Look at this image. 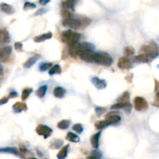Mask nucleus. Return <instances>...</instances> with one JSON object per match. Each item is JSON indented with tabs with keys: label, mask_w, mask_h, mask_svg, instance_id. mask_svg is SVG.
Segmentation results:
<instances>
[{
	"label": "nucleus",
	"mask_w": 159,
	"mask_h": 159,
	"mask_svg": "<svg viewBox=\"0 0 159 159\" xmlns=\"http://www.w3.org/2000/svg\"><path fill=\"white\" fill-rule=\"evenodd\" d=\"M20 152H21V153H22V154H24L25 152H26V151H27V149L25 148L24 147H21L20 148Z\"/></svg>",
	"instance_id": "obj_49"
},
{
	"label": "nucleus",
	"mask_w": 159,
	"mask_h": 159,
	"mask_svg": "<svg viewBox=\"0 0 159 159\" xmlns=\"http://www.w3.org/2000/svg\"><path fill=\"white\" fill-rule=\"evenodd\" d=\"M106 109L103 107H96L95 108V113L97 114V116H100L104 112H105Z\"/></svg>",
	"instance_id": "obj_40"
},
{
	"label": "nucleus",
	"mask_w": 159,
	"mask_h": 159,
	"mask_svg": "<svg viewBox=\"0 0 159 159\" xmlns=\"http://www.w3.org/2000/svg\"><path fill=\"white\" fill-rule=\"evenodd\" d=\"M53 93H54V95L56 98H63L66 93V90L62 88V87H56L55 89H54L53 91Z\"/></svg>",
	"instance_id": "obj_21"
},
{
	"label": "nucleus",
	"mask_w": 159,
	"mask_h": 159,
	"mask_svg": "<svg viewBox=\"0 0 159 159\" xmlns=\"http://www.w3.org/2000/svg\"><path fill=\"white\" fill-rule=\"evenodd\" d=\"M8 101H9V98H7V97H4V98H2V99H0V106L6 103Z\"/></svg>",
	"instance_id": "obj_44"
},
{
	"label": "nucleus",
	"mask_w": 159,
	"mask_h": 159,
	"mask_svg": "<svg viewBox=\"0 0 159 159\" xmlns=\"http://www.w3.org/2000/svg\"><path fill=\"white\" fill-rule=\"evenodd\" d=\"M79 0H64L61 2V6L64 9H74V6H76Z\"/></svg>",
	"instance_id": "obj_14"
},
{
	"label": "nucleus",
	"mask_w": 159,
	"mask_h": 159,
	"mask_svg": "<svg viewBox=\"0 0 159 159\" xmlns=\"http://www.w3.org/2000/svg\"><path fill=\"white\" fill-rule=\"evenodd\" d=\"M95 49V46L92 44L91 43H89V42H85V43H81V50L80 52L85 51H93ZM80 54V53H79Z\"/></svg>",
	"instance_id": "obj_24"
},
{
	"label": "nucleus",
	"mask_w": 159,
	"mask_h": 159,
	"mask_svg": "<svg viewBox=\"0 0 159 159\" xmlns=\"http://www.w3.org/2000/svg\"><path fill=\"white\" fill-rule=\"evenodd\" d=\"M158 68H159V64H158Z\"/></svg>",
	"instance_id": "obj_52"
},
{
	"label": "nucleus",
	"mask_w": 159,
	"mask_h": 159,
	"mask_svg": "<svg viewBox=\"0 0 159 159\" xmlns=\"http://www.w3.org/2000/svg\"><path fill=\"white\" fill-rule=\"evenodd\" d=\"M118 67L120 69H130L133 67V63L129 58L122 57L118 61Z\"/></svg>",
	"instance_id": "obj_9"
},
{
	"label": "nucleus",
	"mask_w": 159,
	"mask_h": 159,
	"mask_svg": "<svg viewBox=\"0 0 159 159\" xmlns=\"http://www.w3.org/2000/svg\"><path fill=\"white\" fill-rule=\"evenodd\" d=\"M72 130L78 134H81L83 131V126L82 124H76L72 126Z\"/></svg>",
	"instance_id": "obj_37"
},
{
	"label": "nucleus",
	"mask_w": 159,
	"mask_h": 159,
	"mask_svg": "<svg viewBox=\"0 0 159 159\" xmlns=\"http://www.w3.org/2000/svg\"><path fill=\"white\" fill-rule=\"evenodd\" d=\"M63 145V141L61 140H56L52 143L51 145V148L52 149H58L60 148L61 146Z\"/></svg>",
	"instance_id": "obj_34"
},
{
	"label": "nucleus",
	"mask_w": 159,
	"mask_h": 159,
	"mask_svg": "<svg viewBox=\"0 0 159 159\" xmlns=\"http://www.w3.org/2000/svg\"><path fill=\"white\" fill-rule=\"evenodd\" d=\"M12 110H14L16 113H20L22 111H26L27 110V106L25 103L23 102H17L12 106Z\"/></svg>",
	"instance_id": "obj_17"
},
{
	"label": "nucleus",
	"mask_w": 159,
	"mask_h": 159,
	"mask_svg": "<svg viewBox=\"0 0 159 159\" xmlns=\"http://www.w3.org/2000/svg\"><path fill=\"white\" fill-rule=\"evenodd\" d=\"M86 159H99V158H98L97 156H95V155H90V156H88Z\"/></svg>",
	"instance_id": "obj_48"
},
{
	"label": "nucleus",
	"mask_w": 159,
	"mask_h": 159,
	"mask_svg": "<svg viewBox=\"0 0 159 159\" xmlns=\"http://www.w3.org/2000/svg\"><path fill=\"white\" fill-rule=\"evenodd\" d=\"M16 96H17V93H16V92H11V93H9V98H14L16 97Z\"/></svg>",
	"instance_id": "obj_46"
},
{
	"label": "nucleus",
	"mask_w": 159,
	"mask_h": 159,
	"mask_svg": "<svg viewBox=\"0 0 159 159\" xmlns=\"http://www.w3.org/2000/svg\"><path fill=\"white\" fill-rule=\"evenodd\" d=\"M134 59L137 62H139V63H149L152 60L148 55L145 54H138L135 57Z\"/></svg>",
	"instance_id": "obj_19"
},
{
	"label": "nucleus",
	"mask_w": 159,
	"mask_h": 159,
	"mask_svg": "<svg viewBox=\"0 0 159 159\" xmlns=\"http://www.w3.org/2000/svg\"><path fill=\"white\" fill-rule=\"evenodd\" d=\"M53 66V64L51 62H45L40 65V71L41 72H46V71L50 70V68Z\"/></svg>",
	"instance_id": "obj_32"
},
{
	"label": "nucleus",
	"mask_w": 159,
	"mask_h": 159,
	"mask_svg": "<svg viewBox=\"0 0 159 159\" xmlns=\"http://www.w3.org/2000/svg\"><path fill=\"white\" fill-rule=\"evenodd\" d=\"M10 41V37L8 31L2 30L0 31V43H8Z\"/></svg>",
	"instance_id": "obj_18"
},
{
	"label": "nucleus",
	"mask_w": 159,
	"mask_h": 159,
	"mask_svg": "<svg viewBox=\"0 0 159 159\" xmlns=\"http://www.w3.org/2000/svg\"><path fill=\"white\" fill-rule=\"evenodd\" d=\"M40 58L39 55H36V56H33V57H31V58H30L29 59H28V60H27V61L25 62L24 64H23V67L26 68H30V67H32L33 64H35L36 61L38 60V58Z\"/></svg>",
	"instance_id": "obj_22"
},
{
	"label": "nucleus",
	"mask_w": 159,
	"mask_h": 159,
	"mask_svg": "<svg viewBox=\"0 0 159 159\" xmlns=\"http://www.w3.org/2000/svg\"><path fill=\"white\" fill-rule=\"evenodd\" d=\"M47 11H48V9H40L39 10L37 11V12H35V13H34V15H35V16H39V15H42V14H43V13H45V12H47Z\"/></svg>",
	"instance_id": "obj_42"
},
{
	"label": "nucleus",
	"mask_w": 159,
	"mask_h": 159,
	"mask_svg": "<svg viewBox=\"0 0 159 159\" xmlns=\"http://www.w3.org/2000/svg\"><path fill=\"white\" fill-rule=\"evenodd\" d=\"M11 53H12V48L9 46L0 48V61L2 62L7 61Z\"/></svg>",
	"instance_id": "obj_8"
},
{
	"label": "nucleus",
	"mask_w": 159,
	"mask_h": 159,
	"mask_svg": "<svg viewBox=\"0 0 159 159\" xmlns=\"http://www.w3.org/2000/svg\"><path fill=\"white\" fill-rule=\"evenodd\" d=\"M14 47L15 49L18 51H21L22 49H23V44H22V43H20V42H17V43L14 44Z\"/></svg>",
	"instance_id": "obj_41"
},
{
	"label": "nucleus",
	"mask_w": 159,
	"mask_h": 159,
	"mask_svg": "<svg viewBox=\"0 0 159 159\" xmlns=\"http://www.w3.org/2000/svg\"><path fill=\"white\" fill-rule=\"evenodd\" d=\"M0 9H1L2 12L9 15L13 14L15 12L14 8L12 6L7 4V3H5V2H2V3L0 4Z\"/></svg>",
	"instance_id": "obj_15"
},
{
	"label": "nucleus",
	"mask_w": 159,
	"mask_h": 159,
	"mask_svg": "<svg viewBox=\"0 0 159 159\" xmlns=\"http://www.w3.org/2000/svg\"><path fill=\"white\" fill-rule=\"evenodd\" d=\"M81 35L80 33L74 32V31L68 30L63 32L61 37V39L64 43H68V45H72L73 43H75L79 41Z\"/></svg>",
	"instance_id": "obj_1"
},
{
	"label": "nucleus",
	"mask_w": 159,
	"mask_h": 159,
	"mask_svg": "<svg viewBox=\"0 0 159 159\" xmlns=\"http://www.w3.org/2000/svg\"><path fill=\"white\" fill-rule=\"evenodd\" d=\"M27 159H36V158H27Z\"/></svg>",
	"instance_id": "obj_51"
},
{
	"label": "nucleus",
	"mask_w": 159,
	"mask_h": 159,
	"mask_svg": "<svg viewBox=\"0 0 159 159\" xmlns=\"http://www.w3.org/2000/svg\"><path fill=\"white\" fill-rule=\"evenodd\" d=\"M50 1L51 0H39V3L40 5H41V6H45L48 3H49Z\"/></svg>",
	"instance_id": "obj_45"
},
{
	"label": "nucleus",
	"mask_w": 159,
	"mask_h": 159,
	"mask_svg": "<svg viewBox=\"0 0 159 159\" xmlns=\"http://www.w3.org/2000/svg\"><path fill=\"white\" fill-rule=\"evenodd\" d=\"M47 90H48V86L47 85H42L36 91V95L39 98H43L45 95Z\"/></svg>",
	"instance_id": "obj_26"
},
{
	"label": "nucleus",
	"mask_w": 159,
	"mask_h": 159,
	"mask_svg": "<svg viewBox=\"0 0 159 159\" xmlns=\"http://www.w3.org/2000/svg\"><path fill=\"white\" fill-rule=\"evenodd\" d=\"M132 78H133V74H130V75H127V76L125 78V79H126L127 82H131V81H132Z\"/></svg>",
	"instance_id": "obj_47"
},
{
	"label": "nucleus",
	"mask_w": 159,
	"mask_h": 159,
	"mask_svg": "<svg viewBox=\"0 0 159 159\" xmlns=\"http://www.w3.org/2000/svg\"><path fill=\"white\" fill-rule=\"evenodd\" d=\"M130 99V94H129L128 92H125V93H123V95L119 98L118 101L119 103H127Z\"/></svg>",
	"instance_id": "obj_33"
},
{
	"label": "nucleus",
	"mask_w": 159,
	"mask_h": 159,
	"mask_svg": "<svg viewBox=\"0 0 159 159\" xmlns=\"http://www.w3.org/2000/svg\"><path fill=\"white\" fill-rule=\"evenodd\" d=\"M61 73V68L59 64H55L53 65L51 68H50L49 70V74L53 75V74H58Z\"/></svg>",
	"instance_id": "obj_27"
},
{
	"label": "nucleus",
	"mask_w": 159,
	"mask_h": 159,
	"mask_svg": "<svg viewBox=\"0 0 159 159\" xmlns=\"http://www.w3.org/2000/svg\"><path fill=\"white\" fill-rule=\"evenodd\" d=\"M0 152H7V153H12L13 155H18V151L16 147H6V148L0 149Z\"/></svg>",
	"instance_id": "obj_31"
},
{
	"label": "nucleus",
	"mask_w": 159,
	"mask_h": 159,
	"mask_svg": "<svg viewBox=\"0 0 159 159\" xmlns=\"http://www.w3.org/2000/svg\"><path fill=\"white\" fill-rule=\"evenodd\" d=\"M71 121L68 120H63L58 124V127L61 130H65L69 126Z\"/></svg>",
	"instance_id": "obj_29"
},
{
	"label": "nucleus",
	"mask_w": 159,
	"mask_h": 159,
	"mask_svg": "<svg viewBox=\"0 0 159 159\" xmlns=\"http://www.w3.org/2000/svg\"><path fill=\"white\" fill-rule=\"evenodd\" d=\"M92 82L93 83V85L99 89H105L106 87V82H105V80L99 79L97 77H93V79H92Z\"/></svg>",
	"instance_id": "obj_12"
},
{
	"label": "nucleus",
	"mask_w": 159,
	"mask_h": 159,
	"mask_svg": "<svg viewBox=\"0 0 159 159\" xmlns=\"http://www.w3.org/2000/svg\"><path fill=\"white\" fill-rule=\"evenodd\" d=\"M52 36H53L52 33L48 32V33H43V34H40V35L39 36H37V37L33 38V40H34V42H36V43H40V42L45 41L47 40L51 39Z\"/></svg>",
	"instance_id": "obj_13"
},
{
	"label": "nucleus",
	"mask_w": 159,
	"mask_h": 159,
	"mask_svg": "<svg viewBox=\"0 0 159 159\" xmlns=\"http://www.w3.org/2000/svg\"><path fill=\"white\" fill-rule=\"evenodd\" d=\"M155 90L157 93H159V82L155 79Z\"/></svg>",
	"instance_id": "obj_43"
},
{
	"label": "nucleus",
	"mask_w": 159,
	"mask_h": 159,
	"mask_svg": "<svg viewBox=\"0 0 159 159\" xmlns=\"http://www.w3.org/2000/svg\"><path fill=\"white\" fill-rule=\"evenodd\" d=\"M106 120H107V122L109 123L110 125H111V124H118L120 121V120H121V118H120V116L119 115H116V114L109 113L106 116Z\"/></svg>",
	"instance_id": "obj_16"
},
{
	"label": "nucleus",
	"mask_w": 159,
	"mask_h": 159,
	"mask_svg": "<svg viewBox=\"0 0 159 159\" xmlns=\"http://www.w3.org/2000/svg\"><path fill=\"white\" fill-rule=\"evenodd\" d=\"M36 7H37L36 4H34L33 2H26L24 3V6H23V9L24 10H29V9H33Z\"/></svg>",
	"instance_id": "obj_35"
},
{
	"label": "nucleus",
	"mask_w": 159,
	"mask_h": 159,
	"mask_svg": "<svg viewBox=\"0 0 159 159\" xmlns=\"http://www.w3.org/2000/svg\"><path fill=\"white\" fill-rule=\"evenodd\" d=\"M135 110L137 111H145L148 109V103L145 98L137 96L134 100Z\"/></svg>",
	"instance_id": "obj_5"
},
{
	"label": "nucleus",
	"mask_w": 159,
	"mask_h": 159,
	"mask_svg": "<svg viewBox=\"0 0 159 159\" xmlns=\"http://www.w3.org/2000/svg\"><path fill=\"white\" fill-rule=\"evenodd\" d=\"M2 73H3V68H2V65H0V75L2 74Z\"/></svg>",
	"instance_id": "obj_50"
},
{
	"label": "nucleus",
	"mask_w": 159,
	"mask_h": 159,
	"mask_svg": "<svg viewBox=\"0 0 159 159\" xmlns=\"http://www.w3.org/2000/svg\"><path fill=\"white\" fill-rule=\"evenodd\" d=\"M100 135H101V132H98V133H96L95 134L93 135V136L91 137L90 142H91V145H93V147H94V148L97 149L98 147H99Z\"/></svg>",
	"instance_id": "obj_20"
},
{
	"label": "nucleus",
	"mask_w": 159,
	"mask_h": 159,
	"mask_svg": "<svg viewBox=\"0 0 159 159\" xmlns=\"http://www.w3.org/2000/svg\"><path fill=\"white\" fill-rule=\"evenodd\" d=\"M79 56L82 60L85 62L92 63L95 61V53L92 51H85L80 52Z\"/></svg>",
	"instance_id": "obj_7"
},
{
	"label": "nucleus",
	"mask_w": 159,
	"mask_h": 159,
	"mask_svg": "<svg viewBox=\"0 0 159 159\" xmlns=\"http://www.w3.org/2000/svg\"><path fill=\"white\" fill-rule=\"evenodd\" d=\"M110 124L107 122V120H99V121H96L95 123V126L96 129H99V130H101V129H103L105 127H106L107 126H109Z\"/></svg>",
	"instance_id": "obj_28"
},
{
	"label": "nucleus",
	"mask_w": 159,
	"mask_h": 159,
	"mask_svg": "<svg viewBox=\"0 0 159 159\" xmlns=\"http://www.w3.org/2000/svg\"><path fill=\"white\" fill-rule=\"evenodd\" d=\"M131 105L129 102L127 103H118L114 104L111 106V110H119V109H124L127 113H130L131 111Z\"/></svg>",
	"instance_id": "obj_10"
},
{
	"label": "nucleus",
	"mask_w": 159,
	"mask_h": 159,
	"mask_svg": "<svg viewBox=\"0 0 159 159\" xmlns=\"http://www.w3.org/2000/svg\"><path fill=\"white\" fill-rule=\"evenodd\" d=\"M36 132L40 136H43V137L46 139L51 135L52 130L51 128H50L49 126L43 125V124H40L36 128Z\"/></svg>",
	"instance_id": "obj_6"
},
{
	"label": "nucleus",
	"mask_w": 159,
	"mask_h": 159,
	"mask_svg": "<svg viewBox=\"0 0 159 159\" xmlns=\"http://www.w3.org/2000/svg\"><path fill=\"white\" fill-rule=\"evenodd\" d=\"M141 51L144 52V54L148 55L151 59L157 58L159 54V49L157 43L155 41L151 40L149 43L148 45H144L141 48Z\"/></svg>",
	"instance_id": "obj_2"
},
{
	"label": "nucleus",
	"mask_w": 159,
	"mask_h": 159,
	"mask_svg": "<svg viewBox=\"0 0 159 159\" xmlns=\"http://www.w3.org/2000/svg\"><path fill=\"white\" fill-rule=\"evenodd\" d=\"M81 50V43L79 42H77L75 43H73L72 45H69V54L72 57L79 56Z\"/></svg>",
	"instance_id": "obj_11"
},
{
	"label": "nucleus",
	"mask_w": 159,
	"mask_h": 159,
	"mask_svg": "<svg viewBox=\"0 0 159 159\" xmlns=\"http://www.w3.org/2000/svg\"><path fill=\"white\" fill-rule=\"evenodd\" d=\"M80 21L82 23V27H85L87 26H89L91 23V20L87 17H82V18H80Z\"/></svg>",
	"instance_id": "obj_36"
},
{
	"label": "nucleus",
	"mask_w": 159,
	"mask_h": 159,
	"mask_svg": "<svg viewBox=\"0 0 159 159\" xmlns=\"http://www.w3.org/2000/svg\"><path fill=\"white\" fill-rule=\"evenodd\" d=\"M62 25L65 27H69L71 29L78 30L79 28H82V23H81L80 19L75 18H67L64 19L62 21Z\"/></svg>",
	"instance_id": "obj_4"
},
{
	"label": "nucleus",
	"mask_w": 159,
	"mask_h": 159,
	"mask_svg": "<svg viewBox=\"0 0 159 159\" xmlns=\"http://www.w3.org/2000/svg\"><path fill=\"white\" fill-rule=\"evenodd\" d=\"M68 147H69L68 145H65V146L62 147L60 150V151L58 153V155H57V158L58 159H65V158L67 157V155H68Z\"/></svg>",
	"instance_id": "obj_23"
},
{
	"label": "nucleus",
	"mask_w": 159,
	"mask_h": 159,
	"mask_svg": "<svg viewBox=\"0 0 159 159\" xmlns=\"http://www.w3.org/2000/svg\"><path fill=\"white\" fill-rule=\"evenodd\" d=\"M61 16L64 17V19L70 18L71 17V12L68 10V9H63L61 11Z\"/></svg>",
	"instance_id": "obj_39"
},
{
	"label": "nucleus",
	"mask_w": 159,
	"mask_h": 159,
	"mask_svg": "<svg viewBox=\"0 0 159 159\" xmlns=\"http://www.w3.org/2000/svg\"><path fill=\"white\" fill-rule=\"evenodd\" d=\"M66 139L68 140V141H72V142H74V143L79 142V141H80L79 137L72 132L68 133V134H67V136H66Z\"/></svg>",
	"instance_id": "obj_25"
},
{
	"label": "nucleus",
	"mask_w": 159,
	"mask_h": 159,
	"mask_svg": "<svg viewBox=\"0 0 159 159\" xmlns=\"http://www.w3.org/2000/svg\"><path fill=\"white\" fill-rule=\"evenodd\" d=\"M0 31H1V30H0Z\"/></svg>",
	"instance_id": "obj_53"
},
{
	"label": "nucleus",
	"mask_w": 159,
	"mask_h": 159,
	"mask_svg": "<svg viewBox=\"0 0 159 159\" xmlns=\"http://www.w3.org/2000/svg\"><path fill=\"white\" fill-rule=\"evenodd\" d=\"M124 54L126 56H131L134 54V49L132 47H126L124 50Z\"/></svg>",
	"instance_id": "obj_38"
},
{
	"label": "nucleus",
	"mask_w": 159,
	"mask_h": 159,
	"mask_svg": "<svg viewBox=\"0 0 159 159\" xmlns=\"http://www.w3.org/2000/svg\"><path fill=\"white\" fill-rule=\"evenodd\" d=\"M32 92H33V89L31 88H26V89H23V92H22V97H21L23 101H25L28 98V96L30 95Z\"/></svg>",
	"instance_id": "obj_30"
},
{
	"label": "nucleus",
	"mask_w": 159,
	"mask_h": 159,
	"mask_svg": "<svg viewBox=\"0 0 159 159\" xmlns=\"http://www.w3.org/2000/svg\"><path fill=\"white\" fill-rule=\"evenodd\" d=\"M96 64H101L103 66H110L113 64V58L110 55L106 52L103 53H95V61Z\"/></svg>",
	"instance_id": "obj_3"
}]
</instances>
